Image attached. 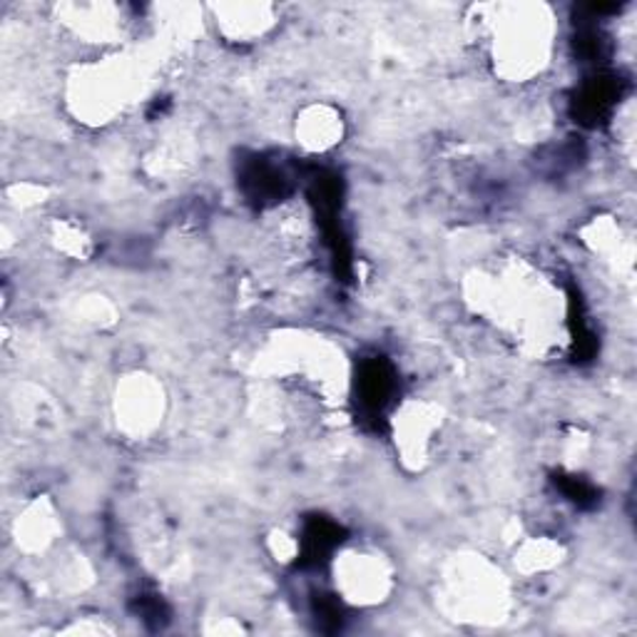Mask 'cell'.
<instances>
[{"instance_id":"cell-1","label":"cell","mask_w":637,"mask_h":637,"mask_svg":"<svg viewBox=\"0 0 637 637\" xmlns=\"http://www.w3.org/2000/svg\"><path fill=\"white\" fill-rule=\"evenodd\" d=\"M337 588L356 605L378 603L391 588L389 566L376 553H346L337 560Z\"/></svg>"},{"instance_id":"cell-2","label":"cell","mask_w":637,"mask_h":637,"mask_svg":"<svg viewBox=\"0 0 637 637\" xmlns=\"http://www.w3.org/2000/svg\"><path fill=\"white\" fill-rule=\"evenodd\" d=\"M162 399L157 386L152 384H133V389L127 391L123 401V423L133 431H147L155 426V413L162 411Z\"/></svg>"},{"instance_id":"cell-3","label":"cell","mask_w":637,"mask_h":637,"mask_svg":"<svg viewBox=\"0 0 637 637\" xmlns=\"http://www.w3.org/2000/svg\"><path fill=\"white\" fill-rule=\"evenodd\" d=\"M339 135H341V123L334 113H329V110L317 107V110H311L309 115H304L302 143L311 147V150H325V147L334 145Z\"/></svg>"}]
</instances>
